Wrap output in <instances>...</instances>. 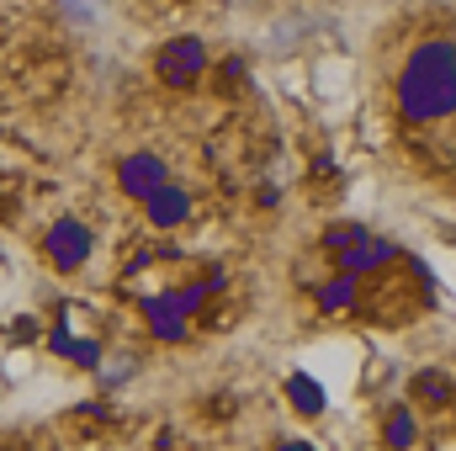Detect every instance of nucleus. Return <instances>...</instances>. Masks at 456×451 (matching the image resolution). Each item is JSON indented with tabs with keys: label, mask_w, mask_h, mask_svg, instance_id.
Returning <instances> with one entry per match:
<instances>
[{
	"label": "nucleus",
	"mask_w": 456,
	"mask_h": 451,
	"mask_svg": "<svg viewBox=\"0 0 456 451\" xmlns=\"http://www.w3.org/2000/svg\"><path fill=\"white\" fill-rule=\"evenodd\" d=\"M456 112V48L452 43H425L409 53L398 75V117L403 122H441Z\"/></svg>",
	"instance_id": "obj_1"
},
{
	"label": "nucleus",
	"mask_w": 456,
	"mask_h": 451,
	"mask_svg": "<svg viewBox=\"0 0 456 451\" xmlns=\"http://www.w3.org/2000/svg\"><path fill=\"white\" fill-rule=\"evenodd\" d=\"M202 70H208L202 37H175V43L159 48V80H165V86H191Z\"/></svg>",
	"instance_id": "obj_2"
},
{
	"label": "nucleus",
	"mask_w": 456,
	"mask_h": 451,
	"mask_svg": "<svg viewBox=\"0 0 456 451\" xmlns=\"http://www.w3.org/2000/svg\"><path fill=\"white\" fill-rule=\"evenodd\" d=\"M48 260L59 271H80L91 260V228L75 224V218H59V224L48 228Z\"/></svg>",
	"instance_id": "obj_3"
},
{
	"label": "nucleus",
	"mask_w": 456,
	"mask_h": 451,
	"mask_svg": "<svg viewBox=\"0 0 456 451\" xmlns=\"http://www.w3.org/2000/svg\"><path fill=\"white\" fill-rule=\"evenodd\" d=\"M165 181H170V176H165V160H159V154H127V160L117 165V186H122L127 197H138V202H149Z\"/></svg>",
	"instance_id": "obj_4"
},
{
	"label": "nucleus",
	"mask_w": 456,
	"mask_h": 451,
	"mask_svg": "<svg viewBox=\"0 0 456 451\" xmlns=\"http://www.w3.org/2000/svg\"><path fill=\"white\" fill-rule=\"evenodd\" d=\"M143 208H149V224H154V228H175L186 213H191V192H186V186H175V181H165Z\"/></svg>",
	"instance_id": "obj_5"
},
{
	"label": "nucleus",
	"mask_w": 456,
	"mask_h": 451,
	"mask_svg": "<svg viewBox=\"0 0 456 451\" xmlns=\"http://www.w3.org/2000/svg\"><path fill=\"white\" fill-rule=\"evenodd\" d=\"M393 255H398V250H393L387 239H371V234H366L361 244H350V250H340L335 260H340V276H361V271H377V266H387Z\"/></svg>",
	"instance_id": "obj_6"
},
{
	"label": "nucleus",
	"mask_w": 456,
	"mask_h": 451,
	"mask_svg": "<svg viewBox=\"0 0 456 451\" xmlns=\"http://www.w3.org/2000/svg\"><path fill=\"white\" fill-rule=\"evenodd\" d=\"M143 319H149V330H154L159 340H181V335H186V314H181L175 292L149 298V303H143Z\"/></svg>",
	"instance_id": "obj_7"
},
{
	"label": "nucleus",
	"mask_w": 456,
	"mask_h": 451,
	"mask_svg": "<svg viewBox=\"0 0 456 451\" xmlns=\"http://www.w3.org/2000/svg\"><path fill=\"white\" fill-rule=\"evenodd\" d=\"M287 398L297 404V414H324V404H330L324 388H319L308 372H292V377H287Z\"/></svg>",
	"instance_id": "obj_8"
},
{
	"label": "nucleus",
	"mask_w": 456,
	"mask_h": 451,
	"mask_svg": "<svg viewBox=\"0 0 456 451\" xmlns=\"http://www.w3.org/2000/svg\"><path fill=\"white\" fill-rule=\"evenodd\" d=\"M382 441H387L393 451L414 447V414H409V409H393V414H387V425H382Z\"/></svg>",
	"instance_id": "obj_9"
},
{
	"label": "nucleus",
	"mask_w": 456,
	"mask_h": 451,
	"mask_svg": "<svg viewBox=\"0 0 456 451\" xmlns=\"http://www.w3.org/2000/svg\"><path fill=\"white\" fill-rule=\"evenodd\" d=\"M53 350H59V356H75L80 366H96V361H102V345L75 340V335H64V330H53Z\"/></svg>",
	"instance_id": "obj_10"
},
{
	"label": "nucleus",
	"mask_w": 456,
	"mask_h": 451,
	"mask_svg": "<svg viewBox=\"0 0 456 451\" xmlns=\"http://www.w3.org/2000/svg\"><path fill=\"white\" fill-rule=\"evenodd\" d=\"M355 298V276H340V282H330L324 292H319V303H324V314H340L345 303Z\"/></svg>",
	"instance_id": "obj_11"
},
{
	"label": "nucleus",
	"mask_w": 456,
	"mask_h": 451,
	"mask_svg": "<svg viewBox=\"0 0 456 451\" xmlns=\"http://www.w3.org/2000/svg\"><path fill=\"white\" fill-rule=\"evenodd\" d=\"M414 388H419V393H430V398H436V404H441V398H446V393H452V382H446V377H436V372H425V377H419V382H414Z\"/></svg>",
	"instance_id": "obj_12"
},
{
	"label": "nucleus",
	"mask_w": 456,
	"mask_h": 451,
	"mask_svg": "<svg viewBox=\"0 0 456 451\" xmlns=\"http://www.w3.org/2000/svg\"><path fill=\"white\" fill-rule=\"evenodd\" d=\"M276 451H314V447H308V441H281Z\"/></svg>",
	"instance_id": "obj_13"
}]
</instances>
